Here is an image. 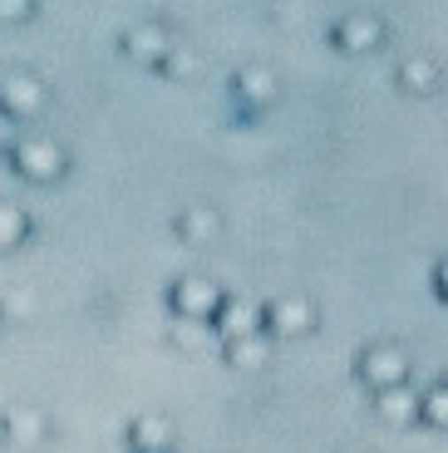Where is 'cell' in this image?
<instances>
[{
	"label": "cell",
	"instance_id": "6da1fadb",
	"mask_svg": "<svg viewBox=\"0 0 448 453\" xmlns=\"http://www.w3.org/2000/svg\"><path fill=\"white\" fill-rule=\"evenodd\" d=\"M5 158L35 188H50V182H59L69 173V148L55 143L50 134H11L5 138Z\"/></svg>",
	"mask_w": 448,
	"mask_h": 453
},
{
	"label": "cell",
	"instance_id": "7a4b0ae2",
	"mask_svg": "<svg viewBox=\"0 0 448 453\" xmlns=\"http://www.w3.org/2000/svg\"><path fill=\"white\" fill-rule=\"evenodd\" d=\"M45 109H50V89L40 74H30V69H5L0 74V113L11 124H35Z\"/></svg>",
	"mask_w": 448,
	"mask_h": 453
},
{
	"label": "cell",
	"instance_id": "3957f363",
	"mask_svg": "<svg viewBox=\"0 0 448 453\" xmlns=\"http://www.w3.org/2000/svg\"><path fill=\"white\" fill-rule=\"evenodd\" d=\"M261 330L271 340H301L315 330V306L305 301L301 291L291 296H271L266 306H261Z\"/></svg>",
	"mask_w": 448,
	"mask_h": 453
},
{
	"label": "cell",
	"instance_id": "277c9868",
	"mask_svg": "<svg viewBox=\"0 0 448 453\" xmlns=\"http://www.w3.org/2000/svg\"><path fill=\"white\" fill-rule=\"evenodd\" d=\"M355 370L370 389H390V385H409V370H414V365H409V350H404V345H390V340H384V345L359 350Z\"/></svg>",
	"mask_w": 448,
	"mask_h": 453
},
{
	"label": "cell",
	"instance_id": "5b68a950",
	"mask_svg": "<svg viewBox=\"0 0 448 453\" xmlns=\"http://www.w3.org/2000/svg\"><path fill=\"white\" fill-rule=\"evenodd\" d=\"M222 296L227 291L212 276H182V281H173L168 306H173V316H182V320H212V311L222 306Z\"/></svg>",
	"mask_w": 448,
	"mask_h": 453
},
{
	"label": "cell",
	"instance_id": "8992f818",
	"mask_svg": "<svg viewBox=\"0 0 448 453\" xmlns=\"http://www.w3.org/2000/svg\"><path fill=\"white\" fill-rule=\"evenodd\" d=\"M384 20L380 15H370V11H350V15H340L336 25H330V40H336V50L340 55H375V50L384 45Z\"/></svg>",
	"mask_w": 448,
	"mask_h": 453
},
{
	"label": "cell",
	"instance_id": "52a82bcc",
	"mask_svg": "<svg viewBox=\"0 0 448 453\" xmlns=\"http://www.w3.org/2000/svg\"><path fill=\"white\" fill-rule=\"evenodd\" d=\"M124 55L134 59V65H148V69H158L163 59H168V50L178 45V35L168 30L163 20H138V25H128L124 30Z\"/></svg>",
	"mask_w": 448,
	"mask_h": 453
},
{
	"label": "cell",
	"instance_id": "ba28073f",
	"mask_svg": "<svg viewBox=\"0 0 448 453\" xmlns=\"http://www.w3.org/2000/svg\"><path fill=\"white\" fill-rule=\"evenodd\" d=\"M232 94L247 104L251 113H261V109H271V104L281 99V84H276V74H271L266 65H242L232 74Z\"/></svg>",
	"mask_w": 448,
	"mask_h": 453
},
{
	"label": "cell",
	"instance_id": "9c48e42d",
	"mask_svg": "<svg viewBox=\"0 0 448 453\" xmlns=\"http://www.w3.org/2000/svg\"><path fill=\"white\" fill-rule=\"evenodd\" d=\"M173 232H178L188 247H212V242L222 237V212L192 203V207H182V212L173 217Z\"/></svg>",
	"mask_w": 448,
	"mask_h": 453
},
{
	"label": "cell",
	"instance_id": "30bf717a",
	"mask_svg": "<svg viewBox=\"0 0 448 453\" xmlns=\"http://www.w3.org/2000/svg\"><path fill=\"white\" fill-rule=\"evenodd\" d=\"M212 335L232 340V335H251V330H261V306H251V301H242V296H222V306L212 311Z\"/></svg>",
	"mask_w": 448,
	"mask_h": 453
},
{
	"label": "cell",
	"instance_id": "8fae6325",
	"mask_svg": "<svg viewBox=\"0 0 448 453\" xmlns=\"http://www.w3.org/2000/svg\"><path fill=\"white\" fill-rule=\"evenodd\" d=\"M222 360L232 370H261V365H271V335L266 330H251V335L222 340Z\"/></svg>",
	"mask_w": 448,
	"mask_h": 453
},
{
	"label": "cell",
	"instance_id": "7c38bea8",
	"mask_svg": "<svg viewBox=\"0 0 448 453\" xmlns=\"http://www.w3.org/2000/svg\"><path fill=\"white\" fill-rule=\"evenodd\" d=\"M128 443H134V453H173V419H163V414H138L128 424Z\"/></svg>",
	"mask_w": 448,
	"mask_h": 453
},
{
	"label": "cell",
	"instance_id": "4fadbf2b",
	"mask_svg": "<svg viewBox=\"0 0 448 453\" xmlns=\"http://www.w3.org/2000/svg\"><path fill=\"white\" fill-rule=\"evenodd\" d=\"M375 414L384 424H414L419 414V395L409 385H390V389H375Z\"/></svg>",
	"mask_w": 448,
	"mask_h": 453
},
{
	"label": "cell",
	"instance_id": "5bb4252c",
	"mask_svg": "<svg viewBox=\"0 0 448 453\" xmlns=\"http://www.w3.org/2000/svg\"><path fill=\"white\" fill-rule=\"evenodd\" d=\"M45 434H50V419L40 414V409L15 404L11 414H5V439L20 443V449H30V443H45Z\"/></svg>",
	"mask_w": 448,
	"mask_h": 453
},
{
	"label": "cell",
	"instance_id": "9a60e30c",
	"mask_svg": "<svg viewBox=\"0 0 448 453\" xmlns=\"http://www.w3.org/2000/svg\"><path fill=\"white\" fill-rule=\"evenodd\" d=\"M438 80H444V69H438L434 55H409L399 65V89L404 94H438Z\"/></svg>",
	"mask_w": 448,
	"mask_h": 453
},
{
	"label": "cell",
	"instance_id": "2e32d148",
	"mask_svg": "<svg viewBox=\"0 0 448 453\" xmlns=\"http://www.w3.org/2000/svg\"><path fill=\"white\" fill-rule=\"evenodd\" d=\"M30 232H35V222H30L25 207L0 203V257H5V251H20L25 242H30Z\"/></svg>",
	"mask_w": 448,
	"mask_h": 453
},
{
	"label": "cell",
	"instance_id": "e0dca14e",
	"mask_svg": "<svg viewBox=\"0 0 448 453\" xmlns=\"http://www.w3.org/2000/svg\"><path fill=\"white\" fill-rule=\"evenodd\" d=\"M173 345L188 350V355L207 350V345H212V326H207V320H182L178 316V326H173Z\"/></svg>",
	"mask_w": 448,
	"mask_h": 453
},
{
	"label": "cell",
	"instance_id": "ac0fdd59",
	"mask_svg": "<svg viewBox=\"0 0 448 453\" xmlns=\"http://www.w3.org/2000/svg\"><path fill=\"white\" fill-rule=\"evenodd\" d=\"M414 419H424L429 429H448V389L434 385L429 395H419V414Z\"/></svg>",
	"mask_w": 448,
	"mask_h": 453
},
{
	"label": "cell",
	"instance_id": "d6986e66",
	"mask_svg": "<svg viewBox=\"0 0 448 453\" xmlns=\"http://www.w3.org/2000/svg\"><path fill=\"white\" fill-rule=\"evenodd\" d=\"M35 15V0H0V25H25Z\"/></svg>",
	"mask_w": 448,
	"mask_h": 453
},
{
	"label": "cell",
	"instance_id": "ffe728a7",
	"mask_svg": "<svg viewBox=\"0 0 448 453\" xmlns=\"http://www.w3.org/2000/svg\"><path fill=\"white\" fill-rule=\"evenodd\" d=\"M11 134H15V124L5 119V113H0V138H11Z\"/></svg>",
	"mask_w": 448,
	"mask_h": 453
}]
</instances>
